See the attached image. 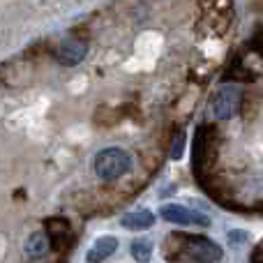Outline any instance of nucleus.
<instances>
[{"mask_svg": "<svg viewBox=\"0 0 263 263\" xmlns=\"http://www.w3.org/2000/svg\"><path fill=\"white\" fill-rule=\"evenodd\" d=\"M185 143H187L185 132H178V134L173 136V141H171V150H168L171 159H180L182 157V153H185Z\"/></svg>", "mask_w": 263, "mask_h": 263, "instance_id": "14", "label": "nucleus"}, {"mask_svg": "<svg viewBox=\"0 0 263 263\" xmlns=\"http://www.w3.org/2000/svg\"><path fill=\"white\" fill-rule=\"evenodd\" d=\"M132 166V157L123 148H104L95 157V173L102 180H118Z\"/></svg>", "mask_w": 263, "mask_h": 263, "instance_id": "2", "label": "nucleus"}, {"mask_svg": "<svg viewBox=\"0 0 263 263\" xmlns=\"http://www.w3.org/2000/svg\"><path fill=\"white\" fill-rule=\"evenodd\" d=\"M217 148H219V134L213 125H203L196 129V141H194V173L203 180L208 171L213 168L215 159H217ZM199 180V182H201Z\"/></svg>", "mask_w": 263, "mask_h": 263, "instance_id": "1", "label": "nucleus"}, {"mask_svg": "<svg viewBox=\"0 0 263 263\" xmlns=\"http://www.w3.org/2000/svg\"><path fill=\"white\" fill-rule=\"evenodd\" d=\"M159 215H162L166 222L171 224H180V227H210V217L194 208H185V205H178V203H164L159 208Z\"/></svg>", "mask_w": 263, "mask_h": 263, "instance_id": "4", "label": "nucleus"}, {"mask_svg": "<svg viewBox=\"0 0 263 263\" xmlns=\"http://www.w3.org/2000/svg\"><path fill=\"white\" fill-rule=\"evenodd\" d=\"M120 120V114L114 109H109V106H100L95 114V123L100 125V127H109V125H116Z\"/></svg>", "mask_w": 263, "mask_h": 263, "instance_id": "13", "label": "nucleus"}, {"mask_svg": "<svg viewBox=\"0 0 263 263\" xmlns=\"http://www.w3.org/2000/svg\"><path fill=\"white\" fill-rule=\"evenodd\" d=\"M49 250H51V240L46 233H40V231L30 233V238L26 240V254H28V259H32V261L44 259Z\"/></svg>", "mask_w": 263, "mask_h": 263, "instance_id": "10", "label": "nucleus"}, {"mask_svg": "<svg viewBox=\"0 0 263 263\" xmlns=\"http://www.w3.org/2000/svg\"><path fill=\"white\" fill-rule=\"evenodd\" d=\"M261 208H263V205H261Z\"/></svg>", "mask_w": 263, "mask_h": 263, "instance_id": "16", "label": "nucleus"}, {"mask_svg": "<svg viewBox=\"0 0 263 263\" xmlns=\"http://www.w3.org/2000/svg\"><path fill=\"white\" fill-rule=\"evenodd\" d=\"M120 224L129 231H148V229L155 227V215L150 210H134V213L125 215L120 219Z\"/></svg>", "mask_w": 263, "mask_h": 263, "instance_id": "8", "label": "nucleus"}, {"mask_svg": "<svg viewBox=\"0 0 263 263\" xmlns=\"http://www.w3.org/2000/svg\"><path fill=\"white\" fill-rule=\"evenodd\" d=\"M129 252L139 263H148L150 254H153V245H150L148 240H134L132 247H129Z\"/></svg>", "mask_w": 263, "mask_h": 263, "instance_id": "12", "label": "nucleus"}, {"mask_svg": "<svg viewBox=\"0 0 263 263\" xmlns=\"http://www.w3.org/2000/svg\"><path fill=\"white\" fill-rule=\"evenodd\" d=\"M247 240H250V233L242 231V229H231V231H229V242H231V247H240V245H245Z\"/></svg>", "mask_w": 263, "mask_h": 263, "instance_id": "15", "label": "nucleus"}, {"mask_svg": "<svg viewBox=\"0 0 263 263\" xmlns=\"http://www.w3.org/2000/svg\"><path fill=\"white\" fill-rule=\"evenodd\" d=\"M242 104V90L238 83H227L215 92L213 100V114L217 120H231L240 111Z\"/></svg>", "mask_w": 263, "mask_h": 263, "instance_id": "3", "label": "nucleus"}, {"mask_svg": "<svg viewBox=\"0 0 263 263\" xmlns=\"http://www.w3.org/2000/svg\"><path fill=\"white\" fill-rule=\"evenodd\" d=\"M46 236H60V233H72V224L65 217H49L44 222Z\"/></svg>", "mask_w": 263, "mask_h": 263, "instance_id": "11", "label": "nucleus"}, {"mask_svg": "<svg viewBox=\"0 0 263 263\" xmlns=\"http://www.w3.org/2000/svg\"><path fill=\"white\" fill-rule=\"evenodd\" d=\"M187 238L185 233H168L166 240L162 245L164 252V259L168 261H178V259H185V245H187Z\"/></svg>", "mask_w": 263, "mask_h": 263, "instance_id": "9", "label": "nucleus"}, {"mask_svg": "<svg viewBox=\"0 0 263 263\" xmlns=\"http://www.w3.org/2000/svg\"><path fill=\"white\" fill-rule=\"evenodd\" d=\"M86 53H88V42L81 40V37H77V35L65 37V40L53 49L55 60H58L60 65H65V67L79 65L83 58H86Z\"/></svg>", "mask_w": 263, "mask_h": 263, "instance_id": "6", "label": "nucleus"}, {"mask_svg": "<svg viewBox=\"0 0 263 263\" xmlns=\"http://www.w3.org/2000/svg\"><path fill=\"white\" fill-rule=\"evenodd\" d=\"M116 250H118V240H116L114 236H102V238H97L95 245L88 250L86 261L88 263H102V261L109 259Z\"/></svg>", "mask_w": 263, "mask_h": 263, "instance_id": "7", "label": "nucleus"}, {"mask_svg": "<svg viewBox=\"0 0 263 263\" xmlns=\"http://www.w3.org/2000/svg\"><path fill=\"white\" fill-rule=\"evenodd\" d=\"M185 259H190L194 263H217L222 259V250L210 238L190 236L185 245Z\"/></svg>", "mask_w": 263, "mask_h": 263, "instance_id": "5", "label": "nucleus"}]
</instances>
